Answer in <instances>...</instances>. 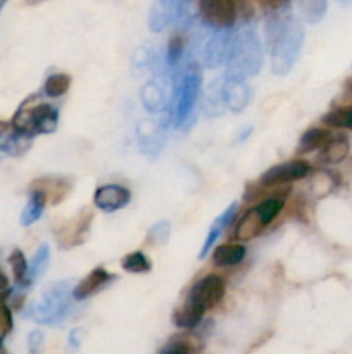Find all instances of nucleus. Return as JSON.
I'll list each match as a JSON object with an SVG mask.
<instances>
[{
    "label": "nucleus",
    "instance_id": "f257e3e1",
    "mask_svg": "<svg viewBox=\"0 0 352 354\" xmlns=\"http://www.w3.org/2000/svg\"><path fill=\"white\" fill-rule=\"evenodd\" d=\"M264 33L266 47L271 55V71L285 76L299 61L304 44V26L290 6L268 10Z\"/></svg>",
    "mask_w": 352,
    "mask_h": 354
},
{
    "label": "nucleus",
    "instance_id": "f03ea898",
    "mask_svg": "<svg viewBox=\"0 0 352 354\" xmlns=\"http://www.w3.org/2000/svg\"><path fill=\"white\" fill-rule=\"evenodd\" d=\"M226 292L224 280L219 275H206L197 280L186 296L185 304L173 313V322L182 328H195L206 311L221 303Z\"/></svg>",
    "mask_w": 352,
    "mask_h": 354
},
{
    "label": "nucleus",
    "instance_id": "7ed1b4c3",
    "mask_svg": "<svg viewBox=\"0 0 352 354\" xmlns=\"http://www.w3.org/2000/svg\"><path fill=\"white\" fill-rule=\"evenodd\" d=\"M262 68V47L254 26H244L231 37L226 57V80L247 82Z\"/></svg>",
    "mask_w": 352,
    "mask_h": 354
},
{
    "label": "nucleus",
    "instance_id": "20e7f679",
    "mask_svg": "<svg viewBox=\"0 0 352 354\" xmlns=\"http://www.w3.org/2000/svg\"><path fill=\"white\" fill-rule=\"evenodd\" d=\"M72 292L69 282H55L43 292L38 303H33L26 311V317L37 324L55 325L68 317L71 310Z\"/></svg>",
    "mask_w": 352,
    "mask_h": 354
},
{
    "label": "nucleus",
    "instance_id": "39448f33",
    "mask_svg": "<svg viewBox=\"0 0 352 354\" xmlns=\"http://www.w3.org/2000/svg\"><path fill=\"white\" fill-rule=\"evenodd\" d=\"M10 124H12L14 131L30 138L35 135L52 133V131L57 130L59 109L50 104L30 106V99H28L26 102L21 104Z\"/></svg>",
    "mask_w": 352,
    "mask_h": 354
},
{
    "label": "nucleus",
    "instance_id": "423d86ee",
    "mask_svg": "<svg viewBox=\"0 0 352 354\" xmlns=\"http://www.w3.org/2000/svg\"><path fill=\"white\" fill-rule=\"evenodd\" d=\"M202 90V73L200 68L192 62L175 80V107H173V123L182 128L192 114Z\"/></svg>",
    "mask_w": 352,
    "mask_h": 354
},
{
    "label": "nucleus",
    "instance_id": "0eeeda50",
    "mask_svg": "<svg viewBox=\"0 0 352 354\" xmlns=\"http://www.w3.org/2000/svg\"><path fill=\"white\" fill-rule=\"evenodd\" d=\"M242 0H199L204 23L214 30H228L237 21Z\"/></svg>",
    "mask_w": 352,
    "mask_h": 354
},
{
    "label": "nucleus",
    "instance_id": "6e6552de",
    "mask_svg": "<svg viewBox=\"0 0 352 354\" xmlns=\"http://www.w3.org/2000/svg\"><path fill=\"white\" fill-rule=\"evenodd\" d=\"M311 173V165L304 159H293V161L280 162V165L271 166L266 169L259 178V187L261 189H275V187L289 185V183L297 182V180L306 178Z\"/></svg>",
    "mask_w": 352,
    "mask_h": 354
},
{
    "label": "nucleus",
    "instance_id": "1a4fd4ad",
    "mask_svg": "<svg viewBox=\"0 0 352 354\" xmlns=\"http://www.w3.org/2000/svg\"><path fill=\"white\" fill-rule=\"evenodd\" d=\"M131 201L130 189L117 183H107L100 185L93 194V204L104 213H114L123 207H126Z\"/></svg>",
    "mask_w": 352,
    "mask_h": 354
},
{
    "label": "nucleus",
    "instance_id": "9d476101",
    "mask_svg": "<svg viewBox=\"0 0 352 354\" xmlns=\"http://www.w3.org/2000/svg\"><path fill=\"white\" fill-rule=\"evenodd\" d=\"M230 40L231 35L226 30H216V33L207 40L206 47H204L202 64L209 69L223 64L228 57V50H230Z\"/></svg>",
    "mask_w": 352,
    "mask_h": 354
},
{
    "label": "nucleus",
    "instance_id": "9b49d317",
    "mask_svg": "<svg viewBox=\"0 0 352 354\" xmlns=\"http://www.w3.org/2000/svg\"><path fill=\"white\" fill-rule=\"evenodd\" d=\"M114 277L110 275L107 270L104 268H95L75 287L72 290V299L76 301H83L86 297L93 296V294L99 292L100 289H104L106 286H109V282H113Z\"/></svg>",
    "mask_w": 352,
    "mask_h": 354
},
{
    "label": "nucleus",
    "instance_id": "f8f14e48",
    "mask_svg": "<svg viewBox=\"0 0 352 354\" xmlns=\"http://www.w3.org/2000/svg\"><path fill=\"white\" fill-rule=\"evenodd\" d=\"M223 97L226 107H230L233 113H242L248 106V102H251L252 90L245 82L226 80L223 83Z\"/></svg>",
    "mask_w": 352,
    "mask_h": 354
},
{
    "label": "nucleus",
    "instance_id": "ddd939ff",
    "mask_svg": "<svg viewBox=\"0 0 352 354\" xmlns=\"http://www.w3.org/2000/svg\"><path fill=\"white\" fill-rule=\"evenodd\" d=\"M237 209H238V204L237 203H231L230 206H228L226 209H224L223 213H221L219 216H217L216 220L213 221V225H211V227H209V232H207L206 241H204L202 248H200L199 259L206 258V256L211 252V249H213L214 245L217 244V239L221 237V234H223V232H224V228H226L228 225L231 223V220H233L235 214H237Z\"/></svg>",
    "mask_w": 352,
    "mask_h": 354
},
{
    "label": "nucleus",
    "instance_id": "4468645a",
    "mask_svg": "<svg viewBox=\"0 0 352 354\" xmlns=\"http://www.w3.org/2000/svg\"><path fill=\"white\" fill-rule=\"evenodd\" d=\"M92 213L90 209H85L76 216V220L69 221L62 230V235H59L62 248H72V245L79 244L83 241V235L90 230V223H92Z\"/></svg>",
    "mask_w": 352,
    "mask_h": 354
},
{
    "label": "nucleus",
    "instance_id": "2eb2a0df",
    "mask_svg": "<svg viewBox=\"0 0 352 354\" xmlns=\"http://www.w3.org/2000/svg\"><path fill=\"white\" fill-rule=\"evenodd\" d=\"M349 152H351L349 138L342 133H333L331 140L320 151L317 161L321 165H338V162H342L347 158Z\"/></svg>",
    "mask_w": 352,
    "mask_h": 354
},
{
    "label": "nucleus",
    "instance_id": "dca6fc26",
    "mask_svg": "<svg viewBox=\"0 0 352 354\" xmlns=\"http://www.w3.org/2000/svg\"><path fill=\"white\" fill-rule=\"evenodd\" d=\"M31 189H38L45 194L47 197V203L50 201L52 204H57L64 199L66 196L71 190V182L68 178H54V176H45V178L35 180Z\"/></svg>",
    "mask_w": 352,
    "mask_h": 354
},
{
    "label": "nucleus",
    "instance_id": "f3484780",
    "mask_svg": "<svg viewBox=\"0 0 352 354\" xmlns=\"http://www.w3.org/2000/svg\"><path fill=\"white\" fill-rule=\"evenodd\" d=\"M264 228L266 225L262 223V220L259 218V213L255 211V207H251V209L245 211L244 216L238 220L237 228H235V239L242 242H248L252 241V239L257 237V235H261Z\"/></svg>",
    "mask_w": 352,
    "mask_h": 354
},
{
    "label": "nucleus",
    "instance_id": "a211bd4d",
    "mask_svg": "<svg viewBox=\"0 0 352 354\" xmlns=\"http://www.w3.org/2000/svg\"><path fill=\"white\" fill-rule=\"evenodd\" d=\"M247 249L242 244H223L217 245L213 251V263L217 268H228V266L240 265L245 259Z\"/></svg>",
    "mask_w": 352,
    "mask_h": 354
},
{
    "label": "nucleus",
    "instance_id": "6ab92c4d",
    "mask_svg": "<svg viewBox=\"0 0 352 354\" xmlns=\"http://www.w3.org/2000/svg\"><path fill=\"white\" fill-rule=\"evenodd\" d=\"M333 137V131L330 128H309L302 133L299 140V152L300 154H309V152L321 151L328 142Z\"/></svg>",
    "mask_w": 352,
    "mask_h": 354
},
{
    "label": "nucleus",
    "instance_id": "aec40b11",
    "mask_svg": "<svg viewBox=\"0 0 352 354\" xmlns=\"http://www.w3.org/2000/svg\"><path fill=\"white\" fill-rule=\"evenodd\" d=\"M140 99L148 113H161V111H164L166 106H168V102H166L164 86L159 82H155V80L148 82L147 85L141 88Z\"/></svg>",
    "mask_w": 352,
    "mask_h": 354
},
{
    "label": "nucleus",
    "instance_id": "412c9836",
    "mask_svg": "<svg viewBox=\"0 0 352 354\" xmlns=\"http://www.w3.org/2000/svg\"><path fill=\"white\" fill-rule=\"evenodd\" d=\"M45 206H47V197H45V194L38 189H31L26 206H24L23 213H21V225L23 227H30V225L37 223L41 218V214H43Z\"/></svg>",
    "mask_w": 352,
    "mask_h": 354
},
{
    "label": "nucleus",
    "instance_id": "4be33fe9",
    "mask_svg": "<svg viewBox=\"0 0 352 354\" xmlns=\"http://www.w3.org/2000/svg\"><path fill=\"white\" fill-rule=\"evenodd\" d=\"M224 107H226V104H224L223 97V85H219V83H211L206 95H204V114L207 118L221 116Z\"/></svg>",
    "mask_w": 352,
    "mask_h": 354
},
{
    "label": "nucleus",
    "instance_id": "5701e85b",
    "mask_svg": "<svg viewBox=\"0 0 352 354\" xmlns=\"http://www.w3.org/2000/svg\"><path fill=\"white\" fill-rule=\"evenodd\" d=\"M176 23V16L168 9L166 6H162L161 2H155L150 7V12H148V28H150L154 33H161L164 31L169 24Z\"/></svg>",
    "mask_w": 352,
    "mask_h": 354
},
{
    "label": "nucleus",
    "instance_id": "b1692460",
    "mask_svg": "<svg viewBox=\"0 0 352 354\" xmlns=\"http://www.w3.org/2000/svg\"><path fill=\"white\" fill-rule=\"evenodd\" d=\"M147 131L141 130L138 127V140H140V147L145 154H157L161 151V128L154 123H144Z\"/></svg>",
    "mask_w": 352,
    "mask_h": 354
},
{
    "label": "nucleus",
    "instance_id": "393cba45",
    "mask_svg": "<svg viewBox=\"0 0 352 354\" xmlns=\"http://www.w3.org/2000/svg\"><path fill=\"white\" fill-rule=\"evenodd\" d=\"M283 206H285V197L283 196H271L268 199L261 201L259 204H255V211L259 213V218L262 220V223L268 227L269 223L276 220L280 216V213L283 211Z\"/></svg>",
    "mask_w": 352,
    "mask_h": 354
},
{
    "label": "nucleus",
    "instance_id": "a878e982",
    "mask_svg": "<svg viewBox=\"0 0 352 354\" xmlns=\"http://www.w3.org/2000/svg\"><path fill=\"white\" fill-rule=\"evenodd\" d=\"M326 127L340 128V130H352V106L333 107L321 118Z\"/></svg>",
    "mask_w": 352,
    "mask_h": 354
},
{
    "label": "nucleus",
    "instance_id": "bb28decb",
    "mask_svg": "<svg viewBox=\"0 0 352 354\" xmlns=\"http://www.w3.org/2000/svg\"><path fill=\"white\" fill-rule=\"evenodd\" d=\"M186 45H188V38L182 31H176L169 38L168 52H166V64H168V68H178L179 61H182L183 54H185Z\"/></svg>",
    "mask_w": 352,
    "mask_h": 354
},
{
    "label": "nucleus",
    "instance_id": "cd10ccee",
    "mask_svg": "<svg viewBox=\"0 0 352 354\" xmlns=\"http://www.w3.org/2000/svg\"><path fill=\"white\" fill-rule=\"evenodd\" d=\"M297 6H299L300 14L306 17L307 23L316 24L326 14L328 0H297Z\"/></svg>",
    "mask_w": 352,
    "mask_h": 354
},
{
    "label": "nucleus",
    "instance_id": "c85d7f7f",
    "mask_svg": "<svg viewBox=\"0 0 352 354\" xmlns=\"http://www.w3.org/2000/svg\"><path fill=\"white\" fill-rule=\"evenodd\" d=\"M48 263H50V249H48L47 244H43L40 245V249L35 252L33 259H31L30 270H28V282L31 283L40 279L45 270L48 268Z\"/></svg>",
    "mask_w": 352,
    "mask_h": 354
},
{
    "label": "nucleus",
    "instance_id": "c756f323",
    "mask_svg": "<svg viewBox=\"0 0 352 354\" xmlns=\"http://www.w3.org/2000/svg\"><path fill=\"white\" fill-rule=\"evenodd\" d=\"M71 86V76L66 75V73H55V75H50L47 78L43 85V92L47 97H52V99H57V97H62Z\"/></svg>",
    "mask_w": 352,
    "mask_h": 354
},
{
    "label": "nucleus",
    "instance_id": "7c9ffc66",
    "mask_svg": "<svg viewBox=\"0 0 352 354\" xmlns=\"http://www.w3.org/2000/svg\"><path fill=\"white\" fill-rule=\"evenodd\" d=\"M199 351L200 348L192 337L179 335V337H173L159 354H199Z\"/></svg>",
    "mask_w": 352,
    "mask_h": 354
},
{
    "label": "nucleus",
    "instance_id": "2f4dec72",
    "mask_svg": "<svg viewBox=\"0 0 352 354\" xmlns=\"http://www.w3.org/2000/svg\"><path fill=\"white\" fill-rule=\"evenodd\" d=\"M121 266L128 273H148L152 270L150 259L141 251H135L124 256L123 261H121Z\"/></svg>",
    "mask_w": 352,
    "mask_h": 354
},
{
    "label": "nucleus",
    "instance_id": "473e14b6",
    "mask_svg": "<svg viewBox=\"0 0 352 354\" xmlns=\"http://www.w3.org/2000/svg\"><path fill=\"white\" fill-rule=\"evenodd\" d=\"M9 263H10V268H12L16 283H19V286L23 287L30 286V282H28V270H30V266H28V261L26 258H24L23 251L14 249L12 254L9 256Z\"/></svg>",
    "mask_w": 352,
    "mask_h": 354
},
{
    "label": "nucleus",
    "instance_id": "72a5a7b5",
    "mask_svg": "<svg viewBox=\"0 0 352 354\" xmlns=\"http://www.w3.org/2000/svg\"><path fill=\"white\" fill-rule=\"evenodd\" d=\"M169 232H171L169 221H166V220L159 221V223H155L154 227L148 230L147 241L150 242V244H154V245L166 244V241H168V237H169Z\"/></svg>",
    "mask_w": 352,
    "mask_h": 354
},
{
    "label": "nucleus",
    "instance_id": "f704fd0d",
    "mask_svg": "<svg viewBox=\"0 0 352 354\" xmlns=\"http://www.w3.org/2000/svg\"><path fill=\"white\" fill-rule=\"evenodd\" d=\"M12 328V315L6 304H0V339L6 337Z\"/></svg>",
    "mask_w": 352,
    "mask_h": 354
},
{
    "label": "nucleus",
    "instance_id": "c9c22d12",
    "mask_svg": "<svg viewBox=\"0 0 352 354\" xmlns=\"http://www.w3.org/2000/svg\"><path fill=\"white\" fill-rule=\"evenodd\" d=\"M28 341H30V349L33 353H37V351H40V348L41 346H43V334H41V332H31L30 334V339H28Z\"/></svg>",
    "mask_w": 352,
    "mask_h": 354
},
{
    "label": "nucleus",
    "instance_id": "e433bc0d",
    "mask_svg": "<svg viewBox=\"0 0 352 354\" xmlns=\"http://www.w3.org/2000/svg\"><path fill=\"white\" fill-rule=\"evenodd\" d=\"M289 2L290 0H261V3L268 10H275V9H280V7H283V6H289Z\"/></svg>",
    "mask_w": 352,
    "mask_h": 354
},
{
    "label": "nucleus",
    "instance_id": "4c0bfd02",
    "mask_svg": "<svg viewBox=\"0 0 352 354\" xmlns=\"http://www.w3.org/2000/svg\"><path fill=\"white\" fill-rule=\"evenodd\" d=\"M6 290H9V279H7L6 273L0 268V292H6Z\"/></svg>",
    "mask_w": 352,
    "mask_h": 354
},
{
    "label": "nucleus",
    "instance_id": "58836bf2",
    "mask_svg": "<svg viewBox=\"0 0 352 354\" xmlns=\"http://www.w3.org/2000/svg\"><path fill=\"white\" fill-rule=\"evenodd\" d=\"M345 92H347V93H349V95H351V97H352V78H351V80H349V82H347V83H345Z\"/></svg>",
    "mask_w": 352,
    "mask_h": 354
},
{
    "label": "nucleus",
    "instance_id": "ea45409f",
    "mask_svg": "<svg viewBox=\"0 0 352 354\" xmlns=\"http://www.w3.org/2000/svg\"><path fill=\"white\" fill-rule=\"evenodd\" d=\"M28 3H30V6H37V3H41V2H45V0H26Z\"/></svg>",
    "mask_w": 352,
    "mask_h": 354
},
{
    "label": "nucleus",
    "instance_id": "a19ab883",
    "mask_svg": "<svg viewBox=\"0 0 352 354\" xmlns=\"http://www.w3.org/2000/svg\"><path fill=\"white\" fill-rule=\"evenodd\" d=\"M7 2H9V0H0V12H2V9L6 7Z\"/></svg>",
    "mask_w": 352,
    "mask_h": 354
},
{
    "label": "nucleus",
    "instance_id": "79ce46f5",
    "mask_svg": "<svg viewBox=\"0 0 352 354\" xmlns=\"http://www.w3.org/2000/svg\"><path fill=\"white\" fill-rule=\"evenodd\" d=\"M340 3H344V6H349V3H352V0H338Z\"/></svg>",
    "mask_w": 352,
    "mask_h": 354
}]
</instances>
